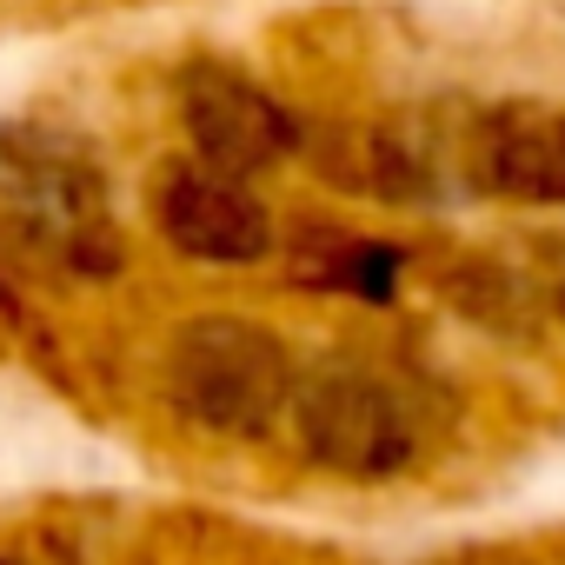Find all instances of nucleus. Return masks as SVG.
Here are the masks:
<instances>
[{
	"instance_id": "nucleus-1",
	"label": "nucleus",
	"mask_w": 565,
	"mask_h": 565,
	"mask_svg": "<svg viewBox=\"0 0 565 565\" xmlns=\"http://www.w3.org/2000/svg\"><path fill=\"white\" fill-rule=\"evenodd\" d=\"M300 360L246 313H193L167 340V399L213 439H266L294 413Z\"/></svg>"
},
{
	"instance_id": "nucleus-2",
	"label": "nucleus",
	"mask_w": 565,
	"mask_h": 565,
	"mask_svg": "<svg viewBox=\"0 0 565 565\" xmlns=\"http://www.w3.org/2000/svg\"><path fill=\"white\" fill-rule=\"evenodd\" d=\"M0 213L28 253H47L74 273H114L120 233L107 220L100 173L81 147L54 134H8L0 140Z\"/></svg>"
},
{
	"instance_id": "nucleus-3",
	"label": "nucleus",
	"mask_w": 565,
	"mask_h": 565,
	"mask_svg": "<svg viewBox=\"0 0 565 565\" xmlns=\"http://www.w3.org/2000/svg\"><path fill=\"white\" fill-rule=\"evenodd\" d=\"M294 433L313 466L340 479H399L419 459V413L360 360H320L294 386Z\"/></svg>"
},
{
	"instance_id": "nucleus-4",
	"label": "nucleus",
	"mask_w": 565,
	"mask_h": 565,
	"mask_svg": "<svg viewBox=\"0 0 565 565\" xmlns=\"http://www.w3.org/2000/svg\"><path fill=\"white\" fill-rule=\"evenodd\" d=\"M173 120L186 134V153L226 167V173H273L294 153H307V120L279 100L253 67L226 54H193L173 81Z\"/></svg>"
},
{
	"instance_id": "nucleus-5",
	"label": "nucleus",
	"mask_w": 565,
	"mask_h": 565,
	"mask_svg": "<svg viewBox=\"0 0 565 565\" xmlns=\"http://www.w3.org/2000/svg\"><path fill=\"white\" fill-rule=\"evenodd\" d=\"M147 213H153V233L193 266H259L279 246L273 206L253 193V180L200 153H173L153 167Z\"/></svg>"
},
{
	"instance_id": "nucleus-6",
	"label": "nucleus",
	"mask_w": 565,
	"mask_h": 565,
	"mask_svg": "<svg viewBox=\"0 0 565 565\" xmlns=\"http://www.w3.org/2000/svg\"><path fill=\"white\" fill-rule=\"evenodd\" d=\"M466 167L486 193L519 206H565V107L512 100L472 120Z\"/></svg>"
},
{
	"instance_id": "nucleus-7",
	"label": "nucleus",
	"mask_w": 565,
	"mask_h": 565,
	"mask_svg": "<svg viewBox=\"0 0 565 565\" xmlns=\"http://www.w3.org/2000/svg\"><path fill=\"white\" fill-rule=\"evenodd\" d=\"M287 273L294 287L307 294H340L360 307H393L399 300V279H406V246L360 233L347 220H307L287 239Z\"/></svg>"
},
{
	"instance_id": "nucleus-8",
	"label": "nucleus",
	"mask_w": 565,
	"mask_h": 565,
	"mask_svg": "<svg viewBox=\"0 0 565 565\" xmlns=\"http://www.w3.org/2000/svg\"><path fill=\"white\" fill-rule=\"evenodd\" d=\"M552 307H558V320H565V279H558V294H552Z\"/></svg>"
}]
</instances>
